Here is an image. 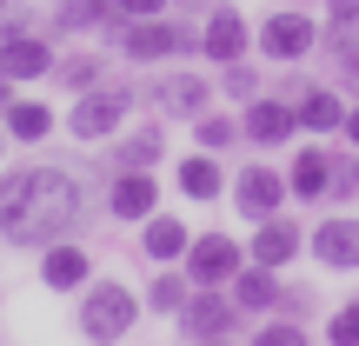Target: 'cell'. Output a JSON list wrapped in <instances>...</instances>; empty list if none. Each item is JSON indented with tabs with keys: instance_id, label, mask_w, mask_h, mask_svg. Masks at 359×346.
<instances>
[{
	"instance_id": "5b68a950",
	"label": "cell",
	"mask_w": 359,
	"mask_h": 346,
	"mask_svg": "<svg viewBox=\"0 0 359 346\" xmlns=\"http://www.w3.org/2000/svg\"><path fill=\"white\" fill-rule=\"evenodd\" d=\"M240 267H246V246H233V233H193L187 260H180V273L193 286H233Z\"/></svg>"
},
{
	"instance_id": "e0dca14e",
	"label": "cell",
	"mask_w": 359,
	"mask_h": 346,
	"mask_svg": "<svg viewBox=\"0 0 359 346\" xmlns=\"http://www.w3.org/2000/svg\"><path fill=\"white\" fill-rule=\"evenodd\" d=\"M326 187H333V154H326V147H299L293 167H286V193L306 200V206H320Z\"/></svg>"
},
{
	"instance_id": "ab89813d",
	"label": "cell",
	"mask_w": 359,
	"mask_h": 346,
	"mask_svg": "<svg viewBox=\"0 0 359 346\" xmlns=\"http://www.w3.org/2000/svg\"><path fill=\"white\" fill-rule=\"evenodd\" d=\"M0 13H7V0H0Z\"/></svg>"
},
{
	"instance_id": "4dcf8cb0",
	"label": "cell",
	"mask_w": 359,
	"mask_h": 346,
	"mask_svg": "<svg viewBox=\"0 0 359 346\" xmlns=\"http://www.w3.org/2000/svg\"><path fill=\"white\" fill-rule=\"evenodd\" d=\"M326 346H359V300H346V307L326 320Z\"/></svg>"
},
{
	"instance_id": "4fadbf2b",
	"label": "cell",
	"mask_w": 359,
	"mask_h": 346,
	"mask_svg": "<svg viewBox=\"0 0 359 346\" xmlns=\"http://www.w3.org/2000/svg\"><path fill=\"white\" fill-rule=\"evenodd\" d=\"M40 280L53 293H80L93 280V260L80 253V240H53V246H40Z\"/></svg>"
},
{
	"instance_id": "603a6c76",
	"label": "cell",
	"mask_w": 359,
	"mask_h": 346,
	"mask_svg": "<svg viewBox=\"0 0 359 346\" xmlns=\"http://www.w3.org/2000/svg\"><path fill=\"white\" fill-rule=\"evenodd\" d=\"M160 154H167V133H160V127H133L127 140L114 147V167H147V173H154Z\"/></svg>"
},
{
	"instance_id": "f546056e",
	"label": "cell",
	"mask_w": 359,
	"mask_h": 346,
	"mask_svg": "<svg viewBox=\"0 0 359 346\" xmlns=\"http://www.w3.org/2000/svg\"><path fill=\"white\" fill-rule=\"evenodd\" d=\"M219 93H226V100H253L259 93V74L246 60H226V74H219Z\"/></svg>"
},
{
	"instance_id": "4316f807",
	"label": "cell",
	"mask_w": 359,
	"mask_h": 346,
	"mask_svg": "<svg viewBox=\"0 0 359 346\" xmlns=\"http://www.w3.org/2000/svg\"><path fill=\"white\" fill-rule=\"evenodd\" d=\"M326 53L339 60V74H346V87H359V20H353V27H333V40H326Z\"/></svg>"
},
{
	"instance_id": "e575fe53",
	"label": "cell",
	"mask_w": 359,
	"mask_h": 346,
	"mask_svg": "<svg viewBox=\"0 0 359 346\" xmlns=\"http://www.w3.org/2000/svg\"><path fill=\"white\" fill-rule=\"evenodd\" d=\"M339 133H346V140L359 147V107H346V127H339Z\"/></svg>"
},
{
	"instance_id": "ffe728a7",
	"label": "cell",
	"mask_w": 359,
	"mask_h": 346,
	"mask_svg": "<svg viewBox=\"0 0 359 346\" xmlns=\"http://www.w3.org/2000/svg\"><path fill=\"white\" fill-rule=\"evenodd\" d=\"M293 114H299V127H306V133L346 127V100H339L333 87H299V93H293Z\"/></svg>"
},
{
	"instance_id": "cb8c5ba5",
	"label": "cell",
	"mask_w": 359,
	"mask_h": 346,
	"mask_svg": "<svg viewBox=\"0 0 359 346\" xmlns=\"http://www.w3.org/2000/svg\"><path fill=\"white\" fill-rule=\"evenodd\" d=\"M187 300H193V280H187V273H160V280L147 286V307L167 313V320H180V307H187Z\"/></svg>"
},
{
	"instance_id": "9c48e42d",
	"label": "cell",
	"mask_w": 359,
	"mask_h": 346,
	"mask_svg": "<svg viewBox=\"0 0 359 346\" xmlns=\"http://www.w3.org/2000/svg\"><path fill=\"white\" fill-rule=\"evenodd\" d=\"M233 206H240L246 220H273L286 206V173H273V167H240L233 173Z\"/></svg>"
},
{
	"instance_id": "277c9868",
	"label": "cell",
	"mask_w": 359,
	"mask_h": 346,
	"mask_svg": "<svg viewBox=\"0 0 359 346\" xmlns=\"http://www.w3.org/2000/svg\"><path fill=\"white\" fill-rule=\"evenodd\" d=\"M127 107H133V93H127V87H114V80H100V87L74 93L67 133H74V140H107V133L127 127Z\"/></svg>"
},
{
	"instance_id": "8992f818",
	"label": "cell",
	"mask_w": 359,
	"mask_h": 346,
	"mask_svg": "<svg viewBox=\"0 0 359 346\" xmlns=\"http://www.w3.org/2000/svg\"><path fill=\"white\" fill-rule=\"evenodd\" d=\"M313 47H320V27H313V13L280 7V13H266V20H259V53H266V60L293 67V60H306Z\"/></svg>"
},
{
	"instance_id": "f35d334b",
	"label": "cell",
	"mask_w": 359,
	"mask_h": 346,
	"mask_svg": "<svg viewBox=\"0 0 359 346\" xmlns=\"http://www.w3.org/2000/svg\"><path fill=\"white\" fill-rule=\"evenodd\" d=\"M0 154H7V127H0Z\"/></svg>"
},
{
	"instance_id": "d590c367",
	"label": "cell",
	"mask_w": 359,
	"mask_h": 346,
	"mask_svg": "<svg viewBox=\"0 0 359 346\" xmlns=\"http://www.w3.org/2000/svg\"><path fill=\"white\" fill-rule=\"evenodd\" d=\"M13 93H20V87H13V80L0 74V114H7V107H13Z\"/></svg>"
},
{
	"instance_id": "ac0fdd59",
	"label": "cell",
	"mask_w": 359,
	"mask_h": 346,
	"mask_svg": "<svg viewBox=\"0 0 359 346\" xmlns=\"http://www.w3.org/2000/svg\"><path fill=\"white\" fill-rule=\"evenodd\" d=\"M187 246H193V233L180 227V213H147V220H140V253H147V260L173 267V260H187Z\"/></svg>"
},
{
	"instance_id": "ba28073f",
	"label": "cell",
	"mask_w": 359,
	"mask_h": 346,
	"mask_svg": "<svg viewBox=\"0 0 359 346\" xmlns=\"http://www.w3.org/2000/svg\"><path fill=\"white\" fill-rule=\"evenodd\" d=\"M240 133H246V140H259V147H286L299 133V114H293L286 93H253L246 114H240Z\"/></svg>"
},
{
	"instance_id": "5bb4252c",
	"label": "cell",
	"mask_w": 359,
	"mask_h": 346,
	"mask_svg": "<svg viewBox=\"0 0 359 346\" xmlns=\"http://www.w3.org/2000/svg\"><path fill=\"white\" fill-rule=\"evenodd\" d=\"M53 60H60V53H53L40 34H7V40H0V74H7L13 87H20V80L53 74Z\"/></svg>"
},
{
	"instance_id": "7c38bea8",
	"label": "cell",
	"mask_w": 359,
	"mask_h": 346,
	"mask_svg": "<svg viewBox=\"0 0 359 346\" xmlns=\"http://www.w3.org/2000/svg\"><path fill=\"white\" fill-rule=\"evenodd\" d=\"M306 246H313V260H320V267H333V273H353V267H359V220H353V213H333V220H320Z\"/></svg>"
},
{
	"instance_id": "44dd1931",
	"label": "cell",
	"mask_w": 359,
	"mask_h": 346,
	"mask_svg": "<svg viewBox=\"0 0 359 346\" xmlns=\"http://www.w3.org/2000/svg\"><path fill=\"white\" fill-rule=\"evenodd\" d=\"M173 180H180V193H187L193 206H206V200H219V193H226V173H219L213 154H187Z\"/></svg>"
},
{
	"instance_id": "7a4b0ae2",
	"label": "cell",
	"mask_w": 359,
	"mask_h": 346,
	"mask_svg": "<svg viewBox=\"0 0 359 346\" xmlns=\"http://www.w3.org/2000/svg\"><path fill=\"white\" fill-rule=\"evenodd\" d=\"M140 320V293L127 280H87L80 286V340L87 346H120Z\"/></svg>"
},
{
	"instance_id": "7402d4cb",
	"label": "cell",
	"mask_w": 359,
	"mask_h": 346,
	"mask_svg": "<svg viewBox=\"0 0 359 346\" xmlns=\"http://www.w3.org/2000/svg\"><path fill=\"white\" fill-rule=\"evenodd\" d=\"M0 127H7V140H47V133H53V114L40 100H20V93H13V107L0 114Z\"/></svg>"
},
{
	"instance_id": "3957f363",
	"label": "cell",
	"mask_w": 359,
	"mask_h": 346,
	"mask_svg": "<svg viewBox=\"0 0 359 346\" xmlns=\"http://www.w3.org/2000/svg\"><path fill=\"white\" fill-rule=\"evenodd\" d=\"M107 40H114V53H127L140 67L173 60V53H200V34L187 20H167V13H154V20H107Z\"/></svg>"
},
{
	"instance_id": "836d02e7",
	"label": "cell",
	"mask_w": 359,
	"mask_h": 346,
	"mask_svg": "<svg viewBox=\"0 0 359 346\" xmlns=\"http://www.w3.org/2000/svg\"><path fill=\"white\" fill-rule=\"evenodd\" d=\"M326 13H333V27H353L359 20V0H326Z\"/></svg>"
},
{
	"instance_id": "f1b7e54d",
	"label": "cell",
	"mask_w": 359,
	"mask_h": 346,
	"mask_svg": "<svg viewBox=\"0 0 359 346\" xmlns=\"http://www.w3.org/2000/svg\"><path fill=\"white\" fill-rule=\"evenodd\" d=\"M253 346H313V333H306L299 320H266V326L253 333Z\"/></svg>"
},
{
	"instance_id": "9a60e30c",
	"label": "cell",
	"mask_w": 359,
	"mask_h": 346,
	"mask_svg": "<svg viewBox=\"0 0 359 346\" xmlns=\"http://www.w3.org/2000/svg\"><path fill=\"white\" fill-rule=\"evenodd\" d=\"M206 100H213V87H206L200 74H167V80H154V107H160L167 120H200Z\"/></svg>"
},
{
	"instance_id": "1f68e13d",
	"label": "cell",
	"mask_w": 359,
	"mask_h": 346,
	"mask_svg": "<svg viewBox=\"0 0 359 346\" xmlns=\"http://www.w3.org/2000/svg\"><path fill=\"white\" fill-rule=\"evenodd\" d=\"M353 193H359V167L346 154H333V187H326V200H353Z\"/></svg>"
},
{
	"instance_id": "2e32d148",
	"label": "cell",
	"mask_w": 359,
	"mask_h": 346,
	"mask_svg": "<svg viewBox=\"0 0 359 346\" xmlns=\"http://www.w3.org/2000/svg\"><path fill=\"white\" fill-rule=\"evenodd\" d=\"M299 246H306V233H299L286 213H273V220H259V233H253V246H246V260H259V267L280 273L286 260H299Z\"/></svg>"
},
{
	"instance_id": "6da1fadb",
	"label": "cell",
	"mask_w": 359,
	"mask_h": 346,
	"mask_svg": "<svg viewBox=\"0 0 359 346\" xmlns=\"http://www.w3.org/2000/svg\"><path fill=\"white\" fill-rule=\"evenodd\" d=\"M80 220H87V193H80L74 173H60V167L0 173V240L53 246L67 233H80Z\"/></svg>"
},
{
	"instance_id": "30bf717a",
	"label": "cell",
	"mask_w": 359,
	"mask_h": 346,
	"mask_svg": "<svg viewBox=\"0 0 359 346\" xmlns=\"http://www.w3.org/2000/svg\"><path fill=\"white\" fill-rule=\"evenodd\" d=\"M200 53L206 60H246V53H253V27L240 20V7H226V0H219L213 13H206V27H200Z\"/></svg>"
},
{
	"instance_id": "52a82bcc",
	"label": "cell",
	"mask_w": 359,
	"mask_h": 346,
	"mask_svg": "<svg viewBox=\"0 0 359 346\" xmlns=\"http://www.w3.org/2000/svg\"><path fill=\"white\" fill-rule=\"evenodd\" d=\"M233 326H240V307H233L226 286H193V300L180 307V333L193 346L200 340H233Z\"/></svg>"
},
{
	"instance_id": "d4e9b609",
	"label": "cell",
	"mask_w": 359,
	"mask_h": 346,
	"mask_svg": "<svg viewBox=\"0 0 359 346\" xmlns=\"http://www.w3.org/2000/svg\"><path fill=\"white\" fill-rule=\"evenodd\" d=\"M107 20H114V0H60V13H53L60 34H74V27H107Z\"/></svg>"
},
{
	"instance_id": "484cf974",
	"label": "cell",
	"mask_w": 359,
	"mask_h": 346,
	"mask_svg": "<svg viewBox=\"0 0 359 346\" xmlns=\"http://www.w3.org/2000/svg\"><path fill=\"white\" fill-rule=\"evenodd\" d=\"M53 80L87 93V87H100V60H93V53H67V60H53Z\"/></svg>"
},
{
	"instance_id": "d6986e66",
	"label": "cell",
	"mask_w": 359,
	"mask_h": 346,
	"mask_svg": "<svg viewBox=\"0 0 359 346\" xmlns=\"http://www.w3.org/2000/svg\"><path fill=\"white\" fill-rule=\"evenodd\" d=\"M226 293H233V307H240V313H273V307H280V273L259 267V260H246V267L233 273Z\"/></svg>"
},
{
	"instance_id": "d6a6232c",
	"label": "cell",
	"mask_w": 359,
	"mask_h": 346,
	"mask_svg": "<svg viewBox=\"0 0 359 346\" xmlns=\"http://www.w3.org/2000/svg\"><path fill=\"white\" fill-rule=\"evenodd\" d=\"M173 0H114V20H154V13H167Z\"/></svg>"
},
{
	"instance_id": "8d00e7d4",
	"label": "cell",
	"mask_w": 359,
	"mask_h": 346,
	"mask_svg": "<svg viewBox=\"0 0 359 346\" xmlns=\"http://www.w3.org/2000/svg\"><path fill=\"white\" fill-rule=\"evenodd\" d=\"M219 0H180V13H213Z\"/></svg>"
},
{
	"instance_id": "8fae6325",
	"label": "cell",
	"mask_w": 359,
	"mask_h": 346,
	"mask_svg": "<svg viewBox=\"0 0 359 346\" xmlns=\"http://www.w3.org/2000/svg\"><path fill=\"white\" fill-rule=\"evenodd\" d=\"M107 213L140 227L147 213H160V180L147 173V167H120V173H114V187H107Z\"/></svg>"
},
{
	"instance_id": "83f0119b",
	"label": "cell",
	"mask_w": 359,
	"mask_h": 346,
	"mask_svg": "<svg viewBox=\"0 0 359 346\" xmlns=\"http://www.w3.org/2000/svg\"><path fill=\"white\" fill-rule=\"evenodd\" d=\"M193 133H200L206 154H219V147L240 140V120H233V114H200V120H193Z\"/></svg>"
},
{
	"instance_id": "74e56055",
	"label": "cell",
	"mask_w": 359,
	"mask_h": 346,
	"mask_svg": "<svg viewBox=\"0 0 359 346\" xmlns=\"http://www.w3.org/2000/svg\"><path fill=\"white\" fill-rule=\"evenodd\" d=\"M200 346H233V340H200Z\"/></svg>"
}]
</instances>
